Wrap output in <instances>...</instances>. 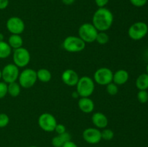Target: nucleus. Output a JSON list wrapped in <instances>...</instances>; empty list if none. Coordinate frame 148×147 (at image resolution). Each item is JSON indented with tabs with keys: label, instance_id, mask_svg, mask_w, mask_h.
Instances as JSON below:
<instances>
[{
	"label": "nucleus",
	"instance_id": "obj_1",
	"mask_svg": "<svg viewBox=\"0 0 148 147\" xmlns=\"http://www.w3.org/2000/svg\"><path fill=\"white\" fill-rule=\"evenodd\" d=\"M114 20L112 12L106 7H101L94 12L92 24L98 32H106L111 28Z\"/></svg>",
	"mask_w": 148,
	"mask_h": 147
},
{
	"label": "nucleus",
	"instance_id": "obj_2",
	"mask_svg": "<svg viewBox=\"0 0 148 147\" xmlns=\"http://www.w3.org/2000/svg\"><path fill=\"white\" fill-rule=\"evenodd\" d=\"M95 90V82L93 79L88 76L79 79L76 85V91L80 97H90Z\"/></svg>",
	"mask_w": 148,
	"mask_h": 147
},
{
	"label": "nucleus",
	"instance_id": "obj_3",
	"mask_svg": "<svg viewBox=\"0 0 148 147\" xmlns=\"http://www.w3.org/2000/svg\"><path fill=\"white\" fill-rule=\"evenodd\" d=\"M86 43L79 36L69 35L65 37L62 47L69 53H79L85 48Z\"/></svg>",
	"mask_w": 148,
	"mask_h": 147
},
{
	"label": "nucleus",
	"instance_id": "obj_4",
	"mask_svg": "<svg viewBox=\"0 0 148 147\" xmlns=\"http://www.w3.org/2000/svg\"><path fill=\"white\" fill-rule=\"evenodd\" d=\"M98 31L92 23L85 22L81 24L78 29L79 37L85 43H90L95 41Z\"/></svg>",
	"mask_w": 148,
	"mask_h": 147
},
{
	"label": "nucleus",
	"instance_id": "obj_5",
	"mask_svg": "<svg viewBox=\"0 0 148 147\" xmlns=\"http://www.w3.org/2000/svg\"><path fill=\"white\" fill-rule=\"evenodd\" d=\"M38 80L37 73L36 71L33 69H25L24 70L20 72L18 77V83L21 86V87L25 89H29L35 85Z\"/></svg>",
	"mask_w": 148,
	"mask_h": 147
},
{
	"label": "nucleus",
	"instance_id": "obj_6",
	"mask_svg": "<svg viewBox=\"0 0 148 147\" xmlns=\"http://www.w3.org/2000/svg\"><path fill=\"white\" fill-rule=\"evenodd\" d=\"M12 60L13 63L18 68L25 67L30 61V52L24 47L14 49L12 53Z\"/></svg>",
	"mask_w": 148,
	"mask_h": 147
},
{
	"label": "nucleus",
	"instance_id": "obj_7",
	"mask_svg": "<svg viewBox=\"0 0 148 147\" xmlns=\"http://www.w3.org/2000/svg\"><path fill=\"white\" fill-rule=\"evenodd\" d=\"M148 25L144 22H137L132 24L128 30V35L132 40H140L147 35Z\"/></svg>",
	"mask_w": 148,
	"mask_h": 147
},
{
	"label": "nucleus",
	"instance_id": "obj_8",
	"mask_svg": "<svg viewBox=\"0 0 148 147\" xmlns=\"http://www.w3.org/2000/svg\"><path fill=\"white\" fill-rule=\"evenodd\" d=\"M114 72L107 67H101L97 69L93 75V80L99 85L106 86L113 82Z\"/></svg>",
	"mask_w": 148,
	"mask_h": 147
},
{
	"label": "nucleus",
	"instance_id": "obj_9",
	"mask_svg": "<svg viewBox=\"0 0 148 147\" xmlns=\"http://www.w3.org/2000/svg\"><path fill=\"white\" fill-rule=\"evenodd\" d=\"M39 127L46 132H53L57 125L56 118L49 112L42 113L38 119Z\"/></svg>",
	"mask_w": 148,
	"mask_h": 147
},
{
	"label": "nucleus",
	"instance_id": "obj_10",
	"mask_svg": "<svg viewBox=\"0 0 148 147\" xmlns=\"http://www.w3.org/2000/svg\"><path fill=\"white\" fill-rule=\"evenodd\" d=\"M20 70L14 63H8L1 70V79L7 84L17 82L18 79Z\"/></svg>",
	"mask_w": 148,
	"mask_h": 147
},
{
	"label": "nucleus",
	"instance_id": "obj_11",
	"mask_svg": "<svg viewBox=\"0 0 148 147\" xmlns=\"http://www.w3.org/2000/svg\"><path fill=\"white\" fill-rule=\"evenodd\" d=\"M6 27L11 34L21 35L24 32L25 24L20 17H11L7 20Z\"/></svg>",
	"mask_w": 148,
	"mask_h": 147
},
{
	"label": "nucleus",
	"instance_id": "obj_12",
	"mask_svg": "<svg viewBox=\"0 0 148 147\" xmlns=\"http://www.w3.org/2000/svg\"><path fill=\"white\" fill-rule=\"evenodd\" d=\"M84 141L89 144H97L102 140L101 131L97 128H88L82 132Z\"/></svg>",
	"mask_w": 148,
	"mask_h": 147
},
{
	"label": "nucleus",
	"instance_id": "obj_13",
	"mask_svg": "<svg viewBox=\"0 0 148 147\" xmlns=\"http://www.w3.org/2000/svg\"><path fill=\"white\" fill-rule=\"evenodd\" d=\"M79 76L75 70L71 69L64 71L62 74V80L68 86H75L79 81Z\"/></svg>",
	"mask_w": 148,
	"mask_h": 147
},
{
	"label": "nucleus",
	"instance_id": "obj_14",
	"mask_svg": "<svg viewBox=\"0 0 148 147\" xmlns=\"http://www.w3.org/2000/svg\"><path fill=\"white\" fill-rule=\"evenodd\" d=\"M92 124L98 129L106 128L108 125V119L106 115L101 112H97L92 114L91 118Z\"/></svg>",
	"mask_w": 148,
	"mask_h": 147
},
{
	"label": "nucleus",
	"instance_id": "obj_15",
	"mask_svg": "<svg viewBox=\"0 0 148 147\" xmlns=\"http://www.w3.org/2000/svg\"><path fill=\"white\" fill-rule=\"evenodd\" d=\"M79 109L84 113H91L95 109V103L90 97H80L78 100Z\"/></svg>",
	"mask_w": 148,
	"mask_h": 147
},
{
	"label": "nucleus",
	"instance_id": "obj_16",
	"mask_svg": "<svg viewBox=\"0 0 148 147\" xmlns=\"http://www.w3.org/2000/svg\"><path fill=\"white\" fill-rule=\"evenodd\" d=\"M130 78V74L128 71L124 69H119L117 70L113 75V82L119 86L127 83Z\"/></svg>",
	"mask_w": 148,
	"mask_h": 147
},
{
	"label": "nucleus",
	"instance_id": "obj_17",
	"mask_svg": "<svg viewBox=\"0 0 148 147\" xmlns=\"http://www.w3.org/2000/svg\"><path fill=\"white\" fill-rule=\"evenodd\" d=\"M72 135L69 133L65 132L62 134H58L51 140V144L53 147H62L65 143L71 141Z\"/></svg>",
	"mask_w": 148,
	"mask_h": 147
},
{
	"label": "nucleus",
	"instance_id": "obj_18",
	"mask_svg": "<svg viewBox=\"0 0 148 147\" xmlns=\"http://www.w3.org/2000/svg\"><path fill=\"white\" fill-rule=\"evenodd\" d=\"M8 44L10 45L12 48L17 49L19 48L23 47V37H21L20 35L12 34L8 38Z\"/></svg>",
	"mask_w": 148,
	"mask_h": 147
},
{
	"label": "nucleus",
	"instance_id": "obj_19",
	"mask_svg": "<svg viewBox=\"0 0 148 147\" xmlns=\"http://www.w3.org/2000/svg\"><path fill=\"white\" fill-rule=\"evenodd\" d=\"M136 86L139 90H147L148 89V74L144 73L140 74L136 79Z\"/></svg>",
	"mask_w": 148,
	"mask_h": 147
},
{
	"label": "nucleus",
	"instance_id": "obj_20",
	"mask_svg": "<svg viewBox=\"0 0 148 147\" xmlns=\"http://www.w3.org/2000/svg\"><path fill=\"white\" fill-rule=\"evenodd\" d=\"M36 73H37L38 80L43 82V83H47V82H50L51 79L52 75L49 69L42 68V69H38L36 71Z\"/></svg>",
	"mask_w": 148,
	"mask_h": 147
},
{
	"label": "nucleus",
	"instance_id": "obj_21",
	"mask_svg": "<svg viewBox=\"0 0 148 147\" xmlns=\"http://www.w3.org/2000/svg\"><path fill=\"white\" fill-rule=\"evenodd\" d=\"M21 86L17 82L7 84V93L12 97H16L20 95L21 92Z\"/></svg>",
	"mask_w": 148,
	"mask_h": 147
},
{
	"label": "nucleus",
	"instance_id": "obj_22",
	"mask_svg": "<svg viewBox=\"0 0 148 147\" xmlns=\"http://www.w3.org/2000/svg\"><path fill=\"white\" fill-rule=\"evenodd\" d=\"M12 53V48L7 42L0 41V59H7Z\"/></svg>",
	"mask_w": 148,
	"mask_h": 147
},
{
	"label": "nucleus",
	"instance_id": "obj_23",
	"mask_svg": "<svg viewBox=\"0 0 148 147\" xmlns=\"http://www.w3.org/2000/svg\"><path fill=\"white\" fill-rule=\"evenodd\" d=\"M95 41L100 45H105L109 41V36L106 32H98Z\"/></svg>",
	"mask_w": 148,
	"mask_h": 147
},
{
	"label": "nucleus",
	"instance_id": "obj_24",
	"mask_svg": "<svg viewBox=\"0 0 148 147\" xmlns=\"http://www.w3.org/2000/svg\"><path fill=\"white\" fill-rule=\"evenodd\" d=\"M114 133L110 128H103L101 131V138L105 141H111L114 138Z\"/></svg>",
	"mask_w": 148,
	"mask_h": 147
},
{
	"label": "nucleus",
	"instance_id": "obj_25",
	"mask_svg": "<svg viewBox=\"0 0 148 147\" xmlns=\"http://www.w3.org/2000/svg\"><path fill=\"white\" fill-rule=\"evenodd\" d=\"M106 92L110 95H116L119 92V86L114 82H111L106 85Z\"/></svg>",
	"mask_w": 148,
	"mask_h": 147
},
{
	"label": "nucleus",
	"instance_id": "obj_26",
	"mask_svg": "<svg viewBox=\"0 0 148 147\" xmlns=\"http://www.w3.org/2000/svg\"><path fill=\"white\" fill-rule=\"evenodd\" d=\"M137 99L142 104L148 102V92L147 90H140L137 93Z\"/></svg>",
	"mask_w": 148,
	"mask_h": 147
},
{
	"label": "nucleus",
	"instance_id": "obj_27",
	"mask_svg": "<svg viewBox=\"0 0 148 147\" xmlns=\"http://www.w3.org/2000/svg\"><path fill=\"white\" fill-rule=\"evenodd\" d=\"M10 122V118L5 113H0V128H5Z\"/></svg>",
	"mask_w": 148,
	"mask_h": 147
},
{
	"label": "nucleus",
	"instance_id": "obj_28",
	"mask_svg": "<svg viewBox=\"0 0 148 147\" xmlns=\"http://www.w3.org/2000/svg\"><path fill=\"white\" fill-rule=\"evenodd\" d=\"M7 94V84L4 82H0V99L5 97Z\"/></svg>",
	"mask_w": 148,
	"mask_h": 147
},
{
	"label": "nucleus",
	"instance_id": "obj_29",
	"mask_svg": "<svg viewBox=\"0 0 148 147\" xmlns=\"http://www.w3.org/2000/svg\"><path fill=\"white\" fill-rule=\"evenodd\" d=\"M130 3L136 7H142L145 5L147 0H130Z\"/></svg>",
	"mask_w": 148,
	"mask_h": 147
},
{
	"label": "nucleus",
	"instance_id": "obj_30",
	"mask_svg": "<svg viewBox=\"0 0 148 147\" xmlns=\"http://www.w3.org/2000/svg\"><path fill=\"white\" fill-rule=\"evenodd\" d=\"M54 131L57 134H62L66 132V126L63 124H61V123H57L56 125V128H55Z\"/></svg>",
	"mask_w": 148,
	"mask_h": 147
},
{
	"label": "nucleus",
	"instance_id": "obj_31",
	"mask_svg": "<svg viewBox=\"0 0 148 147\" xmlns=\"http://www.w3.org/2000/svg\"><path fill=\"white\" fill-rule=\"evenodd\" d=\"M95 4L98 7V8L106 7V6L109 2V0H94Z\"/></svg>",
	"mask_w": 148,
	"mask_h": 147
},
{
	"label": "nucleus",
	"instance_id": "obj_32",
	"mask_svg": "<svg viewBox=\"0 0 148 147\" xmlns=\"http://www.w3.org/2000/svg\"><path fill=\"white\" fill-rule=\"evenodd\" d=\"M9 5V0H0V10H5Z\"/></svg>",
	"mask_w": 148,
	"mask_h": 147
},
{
	"label": "nucleus",
	"instance_id": "obj_33",
	"mask_svg": "<svg viewBox=\"0 0 148 147\" xmlns=\"http://www.w3.org/2000/svg\"><path fill=\"white\" fill-rule=\"evenodd\" d=\"M62 147H78V146L75 142H73V141H68V142L65 143V144L62 146Z\"/></svg>",
	"mask_w": 148,
	"mask_h": 147
},
{
	"label": "nucleus",
	"instance_id": "obj_34",
	"mask_svg": "<svg viewBox=\"0 0 148 147\" xmlns=\"http://www.w3.org/2000/svg\"><path fill=\"white\" fill-rule=\"evenodd\" d=\"M62 1L65 5H72V4H74L75 0H62Z\"/></svg>",
	"mask_w": 148,
	"mask_h": 147
},
{
	"label": "nucleus",
	"instance_id": "obj_35",
	"mask_svg": "<svg viewBox=\"0 0 148 147\" xmlns=\"http://www.w3.org/2000/svg\"><path fill=\"white\" fill-rule=\"evenodd\" d=\"M72 97L73 98H75V99H76V98H79V94H78V92H77V91H75V92H72Z\"/></svg>",
	"mask_w": 148,
	"mask_h": 147
},
{
	"label": "nucleus",
	"instance_id": "obj_36",
	"mask_svg": "<svg viewBox=\"0 0 148 147\" xmlns=\"http://www.w3.org/2000/svg\"><path fill=\"white\" fill-rule=\"evenodd\" d=\"M4 39V35H3V33H0V41H3Z\"/></svg>",
	"mask_w": 148,
	"mask_h": 147
},
{
	"label": "nucleus",
	"instance_id": "obj_37",
	"mask_svg": "<svg viewBox=\"0 0 148 147\" xmlns=\"http://www.w3.org/2000/svg\"><path fill=\"white\" fill-rule=\"evenodd\" d=\"M146 71H147V74H148V64L147 65V67H146Z\"/></svg>",
	"mask_w": 148,
	"mask_h": 147
},
{
	"label": "nucleus",
	"instance_id": "obj_38",
	"mask_svg": "<svg viewBox=\"0 0 148 147\" xmlns=\"http://www.w3.org/2000/svg\"><path fill=\"white\" fill-rule=\"evenodd\" d=\"M1 79V70H0V80Z\"/></svg>",
	"mask_w": 148,
	"mask_h": 147
},
{
	"label": "nucleus",
	"instance_id": "obj_39",
	"mask_svg": "<svg viewBox=\"0 0 148 147\" xmlns=\"http://www.w3.org/2000/svg\"><path fill=\"white\" fill-rule=\"evenodd\" d=\"M29 147H38V146H30Z\"/></svg>",
	"mask_w": 148,
	"mask_h": 147
}]
</instances>
